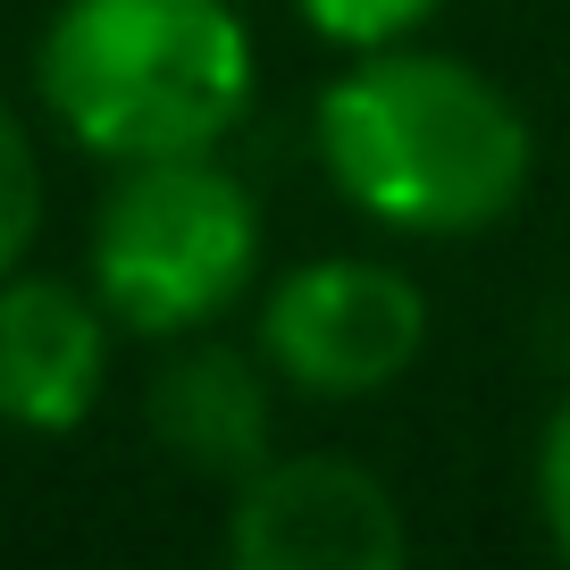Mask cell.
<instances>
[{
    "instance_id": "cell-1",
    "label": "cell",
    "mask_w": 570,
    "mask_h": 570,
    "mask_svg": "<svg viewBox=\"0 0 570 570\" xmlns=\"http://www.w3.org/2000/svg\"><path fill=\"white\" fill-rule=\"evenodd\" d=\"M320 168L361 218L394 235H479L529 194L537 135L520 101L445 51H353L320 92Z\"/></svg>"
},
{
    "instance_id": "cell-2",
    "label": "cell",
    "mask_w": 570,
    "mask_h": 570,
    "mask_svg": "<svg viewBox=\"0 0 570 570\" xmlns=\"http://www.w3.org/2000/svg\"><path fill=\"white\" fill-rule=\"evenodd\" d=\"M261 59L235 0H59L35 92L92 160L218 151L244 126Z\"/></svg>"
},
{
    "instance_id": "cell-3",
    "label": "cell",
    "mask_w": 570,
    "mask_h": 570,
    "mask_svg": "<svg viewBox=\"0 0 570 570\" xmlns=\"http://www.w3.org/2000/svg\"><path fill=\"white\" fill-rule=\"evenodd\" d=\"M261 277V202L218 151L118 160L92 210V294L126 336L177 344L218 327Z\"/></svg>"
},
{
    "instance_id": "cell-4",
    "label": "cell",
    "mask_w": 570,
    "mask_h": 570,
    "mask_svg": "<svg viewBox=\"0 0 570 570\" xmlns=\"http://www.w3.org/2000/svg\"><path fill=\"white\" fill-rule=\"evenodd\" d=\"M420 344L428 294L386 261H311L261 303V361L320 403L386 394Z\"/></svg>"
},
{
    "instance_id": "cell-5",
    "label": "cell",
    "mask_w": 570,
    "mask_h": 570,
    "mask_svg": "<svg viewBox=\"0 0 570 570\" xmlns=\"http://www.w3.org/2000/svg\"><path fill=\"white\" fill-rule=\"evenodd\" d=\"M411 529L377 470L344 453H268L235 479L227 562L235 570H403Z\"/></svg>"
},
{
    "instance_id": "cell-6",
    "label": "cell",
    "mask_w": 570,
    "mask_h": 570,
    "mask_svg": "<svg viewBox=\"0 0 570 570\" xmlns=\"http://www.w3.org/2000/svg\"><path fill=\"white\" fill-rule=\"evenodd\" d=\"M109 336L118 320L76 277L9 268L0 277V428L18 436H76L101 411Z\"/></svg>"
},
{
    "instance_id": "cell-7",
    "label": "cell",
    "mask_w": 570,
    "mask_h": 570,
    "mask_svg": "<svg viewBox=\"0 0 570 570\" xmlns=\"http://www.w3.org/2000/svg\"><path fill=\"white\" fill-rule=\"evenodd\" d=\"M268 361L235 353V344H194L177 336V353L151 370L142 386V428L168 462L202 470V479H244L268 462Z\"/></svg>"
},
{
    "instance_id": "cell-8",
    "label": "cell",
    "mask_w": 570,
    "mask_h": 570,
    "mask_svg": "<svg viewBox=\"0 0 570 570\" xmlns=\"http://www.w3.org/2000/svg\"><path fill=\"white\" fill-rule=\"evenodd\" d=\"M42 235V160H35V135L9 101H0V277L26 268Z\"/></svg>"
},
{
    "instance_id": "cell-9",
    "label": "cell",
    "mask_w": 570,
    "mask_h": 570,
    "mask_svg": "<svg viewBox=\"0 0 570 570\" xmlns=\"http://www.w3.org/2000/svg\"><path fill=\"white\" fill-rule=\"evenodd\" d=\"M311 35H327L336 51H386V42L420 35L445 0H294Z\"/></svg>"
},
{
    "instance_id": "cell-10",
    "label": "cell",
    "mask_w": 570,
    "mask_h": 570,
    "mask_svg": "<svg viewBox=\"0 0 570 570\" xmlns=\"http://www.w3.org/2000/svg\"><path fill=\"white\" fill-rule=\"evenodd\" d=\"M537 520H546L553 553H570V403L537 436Z\"/></svg>"
}]
</instances>
